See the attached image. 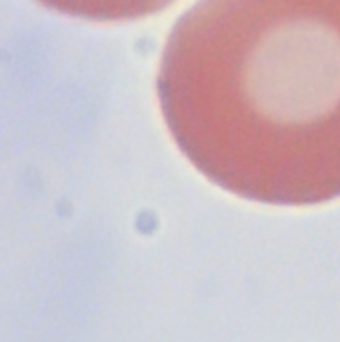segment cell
Instances as JSON below:
<instances>
[{
  "label": "cell",
  "instance_id": "6da1fadb",
  "mask_svg": "<svg viewBox=\"0 0 340 342\" xmlns=\"http://www.w3.org/2000/svg\"><path fill=\"white\" fill-rule=\"evenodd\" d=\"M158 100L178 148L236 196H340V0H200L172 28Z\"/></svg>",
  "mask_w": 340,
  "mask_h": 342
},
{
  "label": "cell",
  "instance_id": "7a4b0ae2",
  "mask_svg": "<svg viewBox=\"0 0 340 342\" xmlns=\"http://www.w3.org/2000/svg\"><path fill=\"white\" fill-rule=\"evenodd\" d=\"M40 4L74 18L96 22H124L152 16L174 0H38Z\"/></svg>",
  "mask_w": 340,
  "mask_h": 342
}]
</instances>
